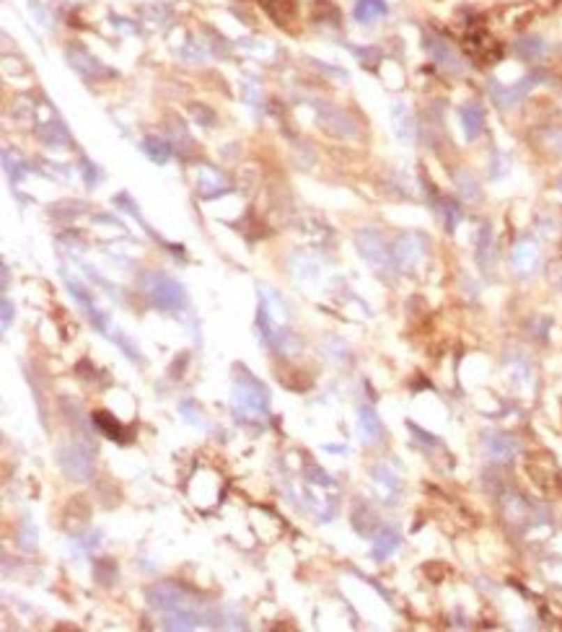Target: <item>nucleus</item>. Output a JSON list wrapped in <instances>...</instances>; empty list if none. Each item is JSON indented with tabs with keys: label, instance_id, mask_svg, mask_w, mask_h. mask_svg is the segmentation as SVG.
<instances>
[{
	"label": "nucleus",
	"instance_id": "obj_20",
	"mask_svg": "<svg viewBox=\"0 0 562 632\" xmlns=\"http://www.w3.org/2000/svg\"><path fill=\"white\" fill-rule=\"evenodd\" d=\"M371 475H373V482H376V485L383 490V495H386L391 503H394V500H397V495H399V490H402V482H399V477L394 475V472H391L386 464H376ZM386 498H383V500H386Z\"/></svg>",
	"mask_w": 562,
	"mask_h": 632
},
{
	"label": "nucleus",
	"instance_id": "obj_11",
	"mask_svg": "<svg viewBox=\"0 0 562 632\" xmlns=\"http://www.w3.org/2000/svg\"><path fill=\"white\" fill-rule=\"evenodd\" d=\"M148 601L161 609V612H179V609H190V601L184 591L174 586V583H155V586L148 588Z\"/></svg>",
	"mask_w": 562,
	"mask_h": 632
},
{
	"label": "nucleus",
	"instance_id": "obj_38",
	"mask_svg": "<svg viewBox=\"0 0 562 632\" xmlns=\"http://www.w3.org/2000/svg\"><path fill=\"white\" fill-rule=\"evenodd\" d=\"M181 57H184L187 63H202V60H205V52H202V47L190 45V47H184V49H181Z\"/></svg>",
	"mask_w": 562,
	"mask_h": 632
},
{
	"label": "nucleus",
	"instance_id": "obj_8",
	"mask_svg": "<svg viewBox=\"0 0 562 632\" xmlns=\"http://www.w3.org/2000/svg\"><path fill=\"white\" fill-rule=\"evenodd\" d=\"M425 49H427V55L433 57V63L438 65L441 70H446L448 75H462L464 70H466V63L462 60V55H459L446 39L435 37V34H427Z\"/></svg>",
	"mask_w": 562,
	"mask_h": 632
},
{
	"label": "nucleus",
	"instance_id": "obj_5",
	"mask_svg": "<svg viewBox=\"0 0 562 632\" xmlns=\"http://www.w3.org/2000/svg\"><path fill=\"white\" fill-rule=\"evenodd\" d=\"M355 247L360 252V257L368 262V265L376 270V272H383L391 262V252L386 249V241L376 229H360L355 233Z\"/></svg>",
	"mask_w": 562,
	"mask_h": 632
},
{
	"label": "nucleus",
	"instance_id": "obj_32",
	"mask_svg": "<svg viewBox=\"0 0 562 632\" xmlns=\"http://www.w3.org/2000/svg\"><path fill=\"white\" fill-rule=\"evenodd\" d=\"M16 544H18V550H24V552H34L36 550V529L29 521L21 523Z\"/></svg>",
	"mask_w": 562,
	"mask_h": 632
},
{
	"label": "nucleus",
	"instance_id": "obj_35",
	"mask_svg": "<svg viewBox=\"0 0 562 632\" xmlns=\"http://www.w3.org/2000/svg\"><path fill=\"white\" fill-rule=\"evenodd\" d=\"M544 146H549V151L560 153L562 156V130L554 128V130H547L544 132Z\"/></svg>",
	"mask_w": 562,
	"mask_h": 632
},
{
	"label": "nucleus",
	"instance_id": "obj_16",
	"mask_svg": "<svg viewBox=\"0 0 562 632\" xmlns=\"http://www.w3.org/2000/svg\"><path fill=\"white\" fill-rule=\"evenodd\" d=\"M459 117H462V128H464V138L477 140L485 130V109H482L480 101H466L462 109H459Z\"/></svg>",
	"mask_w": 562,
	"mask_h": 632
},
{
	"label": "nucleus",
	"instance_id": "obj_34",
	"mask_svg": "<svg viewBox=\"0 0 562 632\" xmlns=\"http://www.w3.org/2000/svg\"><path fill=\"white\" fill-rule=\"evenodd\" d=\"M508 171H510V158L503 156V153H498V151H495V156H492V164H489V176H492V179H500V176H506Z\"/></svg>",
	"mask_w": 562,
	"mask_h": 632
},
{
	"label": "nucleus",
	"instance_id": "obj_28",
	"mask_svg": "<svg viewBox=\"0 0 562 632\" xmlns=\"http://www.w3.org/2000/svg\"><path fill=\"white\" fill-rule=\"evenodd\" d=\"M166 630H195L199 627V617L190 609H179V612H169L166 614V622H163Z\"/></svg>",
	"mask_w": 562,
	"mask_h": 632
},
{
	"label": "nucleus",
	"instance_id": "obj_9",
	"mask_svg": "<svg viewBox=\"0 0 562 632\" xmlns=\"http://www.w3.org/2000/svg\"><path fill=\"white\" fill-rule=\"evenodd\" d=\"M482 449H485V456L489 458V461H498V464H506V461H510V458L516 456L518 449H521V443H518L516 436H510V433H485L482 436Z\"/></svg>",
	"mask_w": 562,
	"mask_h": 632
},
{
	"label": "nucleus",
	"instance_id": "obj_2",
	"mask_svg": "<svg viewBox=\"0 0 562 632\" xmlns=\"http://www.w3.org/2000/svg\"><path fill=\"white\" fill-rule=\"evenodd\" d=\"M143 291L148 293V298L153 301V306H158L161 311H181L187 306V293L181 288L179 280H174L169 275L161 272H148L143 277Z\"/></svg>",
	"mask_w": 562,
	"mask_h": 632
},
{
	"label": "nucleus",
	"instance_id": "obj_15",
	"mask_svg": "<svg viewBox=\"0 0 562 632\" xmlns=\"http://www.w3.org/2000/svg\"><path fill=\"white\" fill-rule=\"evenodd\" d=\"M63 280L68 283V288H70V295H73V298H75V301L81 303L83 311L89 314L91 324H93V327H96V330H99L101 334H107V337H109V321H107V316H104V314H101L99 309L93 306V301H91V293H89V291H86V288H83L81 283H73L70 277H68V272H63Z\"/></svg>",
	"mask_w": 562,
	"mask_h": 632
},
{
	"label": "nucleus",
	"instance_id": "obj_27",
	"mask_svg": "<svg viewBox=\"0 0 562 632\" xmlns=\"http://www.w3.org/2000/svg\"><path fill=\"white\" fill-rule=\"evenodd\" d=\"M474 247H477V262H480L485 270L489 267V254H492V226L489 223H482L480 231H477V238H474Z\"/></svg>",
	"mask_w": 562,
	"mask_h": 632
},
{
	"label": "nucleus",
	"instance_id": "obj_22",
	"mask_svg": "<svg viewBox=\"0 0 562 632\" xmlns=\"http://www.w3.org/2000/svg\"><path fill=\"white\" fill-rule=\"evenodd\" d=\"M223 190H226L223 176L218 174V171H213L210 166H202L197 171V192L202 194V197H215V194H220Z\"/></svg>",
	"mask_w": 562,
	"mask_h": 632
},
{
	"label": "nucleus",
	"instance_id": "obj_26",
	"mask_svg": "<svg viewBox=\"0 0 562 632\" xmlns=\"http://www.w3.org/2000/svg\"><path fill=\"white\" fill-rule=\"evenodd\" d=\"M262 8L272 16L275 24H288L296 16V3L293 0H259Z\"/></svg>",
	"mask_w": 562,
	"mask_h": 632
},
{
	"label": "nucleus",
	"instance_id": "obj_3",
	"mask_svg": "<svg viewBox=\"0 0 562 632\" xmlns=\"http://www.w3.org/2000/svg\"><path fill=\"white\" fill-rule=\"evenodd\" d=\"M57 467L63 469L70 479H89L93 475V456L83 443H65L57 449Z\"/></svg>",
	"mask_w": 562,
	"mask_h": 632
},
{
	"label": "nucleus",
	"instance_id": "obj_19",
	"mask_svg": "<svg viewBox=\"0 0 562 632\" xmlns=\"http://www.w3.org/2000/svg\"><path fill=\"white\" fill-rule=\"evenodd\" d=\"M508 378H510V384L518 386V389H524V386L531 384V363H529L518 350L508 355Z\"/></svg>",
	"mask_w": 562,
	"mask_h": 632
},
{
	"label": "nucleus",
	"instance_id": "obj_41",
	"mask_svg": "<svg viewBox=\"0 0 562 632\" xmlns=\"http://www.w3.org/2000/svg\"><path fill=\"white\" fill-rule=\"evenodd\" d=\"M10 316H13V303L8 298H3V330L10 327Z\"/></svg>",
	"mask_w": 562,
	"mask_h": 632
},
{
	"label": "nucleus",
	"instance_id": "obj_18",
	"mask_svg": "<svg viewBox=\"0 0 562 632\" xmlns=\"http://www.w3.org/2000/svg\"><path fill=\"white\" fill-rule=\"evenodd\" d=\"M389 13L386 0H358L353 8V16L358 24H376L379 19H383Z\"/></svg>",
	"mask_w": 562,
	"mask_h": 632
},
{
	"label": "nucleus",
	"instance_id": "obj_31",
	"mask_svg": "<svg viewBox=\"0 0 562 632\" xmlns=\"http://www.w3.org/2000/svg\"><path fill=\"white\" fill-rule=\"evenodd\" d=\"M179 415H181V420L190 422V425H205L202 410H199V407L192 402V399H181V402H179Z\"/></svg>",
	"mask_w": 562,
	"mask_h": 632
},
{
	"label": "nucleus",
	"instance_id": "obj_37",
	"mask_svg": "<svg viewBox=\"0 0 562 632\" xmlns=\"http://www.w3.org/2000/svg\"><path fill=\"white\" fill-rule=\"evenodd\" d=\"M29 10H31V16H36V21H39L42 26H50V10H47L39 0H31V3H29Z\"/></svg>",
	"mask_w": 562,
	"mask_h": 632
},
{
	"label": "nucleus",
	"instance_id": "obj_40",
	"mask_svg": "<svg viewBox=\"0 0 562 632\" xmlns=\"http://www.w3.org/2000/svg\"><path fill=\"white\" fill-rule=\"evenodd\" d=\"M306 475H311L308 479H311V482H317V485H332V479H329V475H326V472H321L319 467H308V469H306Z\"/></svg>",
	"mask_w": 562,
	"mask_h": 632
},
{
	"label": "nucleus",
	"instance_id": "obj_30",
	"mask_svg": "<svg viewBox=\"0 0 562 632\" xmlns=\"http://www.w3.org/2000/svg\"><path fill=\"white\" fill-rule=\"evenodd\" d=\"M93 576H96V580H99L101 586H109L114 578H117V562L109 557H101L96 560V565H93Z\"/></svg>",
	"mask_w": 562,
	"mask_h": 632
},
{
	"label": "nucleus",
	"instance_id": "obj_6",
	"mask_svg": "<svg viewBox=\"0 0 562 632\" xmlns=\"http://www.w3.org/2000/svg\"><path fill=\"white\" fill-rule=\"evenodd\" d=\"M536 83H539V75L536 73L524 75L521 81L510 83V86H503V83L492 81L489 83V96H492V101H495L498 109H510V107H516L518 101L526 99V93L531 91Z\"/></svg>",
	"mask_w": 562,
	"mask_h": 632
},
{
	"label": "nucleus",
	"instance_id": "obj_24",
	"mask_svg": "<svg viewBox=\"0 0 562 632\" xmlns=\"http://www.w3.org/2000/svg\"><path fill=\"white\" fill-rule=\"evenodd\" d=\"M516 55L521 57V60H529V63H534V60H542L544 55H547V42L539 37H524L516 42Z\"/></svg>",
	"mask_w": 562,
	"mask_h": 632
},
{
	"label": "nucleus",
	"instance_id": "obj_23",
	"mask_svg": "<svg viewBox=\"0 0 562 632\" xmlns=\"http://www.w3.org/2000/svg\"><path fill=\"white\" fill-rule=\"evenodd\" d=\"M140 151L158 166H163L169 158H172V146H169L166 140L155 138V135H148V138L140 140Z\"/></svg>",
	"mask_w": 562,
	"mask_h": 632
},
{
	"label": "nucleus",
	"instance_id": "obj_25",
	"mask_svg": "<svg viewBox=\"0 0 562 632\" xmlns=\"http://www.w3.org/2000/svg\"><path fill=\"white\" fill-rule=\"evenodd\" d=\"M456 187H459V194H462L466 202H480L482 200L480 182H477V176L471 174V171H466V169L456 171Z\"/></svg>",
	"mask_w": 562,
	"mask_h": 632
},
{
	"label": "nucleus",
	"instance_id": "obj_1",
	"mask_svg": "<svg viewBox=\"0 0 562 632\" xmlns=\"http://www.w3.org/2000/svg\"><path fill=\"white\" fill-rule=\"evenodd\" d=\"M231 410L236 417L244 420H264L270 415V392L262 381H257L246 368L236 378L234 389H231Z\"/></svg>",
	"mask_w": 562,
	"mask_h": 632
},
{
	"label": "nucleus",
	"instance_id": "obj_29",
	"mask_svg": "<svg viewBox=\"0 0 562 632\" xmlns=\"http://www.w3.org/2000/svg\"><path fill=\"white\" fill-rule=\"evenodd\" d=\"M39 140L45 143L47 148L54 146H68V130L63 128V122H47L39 128Z\"/></svg>",
	"mask_w": 562,
	"mask_h": 632
},
{
	"label": "nucleus",
	"instance_id": "obj_17",
	"mask_svg": "<svg viewBox=\"0 0 562 632\" xmlns=\"http://www.w3.org/2000/svg\"><path fill=\"white\" fill-rule=\"evenodd\" d=\"M399 544H402V534H399L397 529H391V526H383V529H379V534L373 537L371 557L379 560V562L391 557V555L399 550Z\"/></svg>",
	"mask_w": 562,
	"mask_h": 632
},
{
	"label": "nucleus",
	"instance_id": "obj_39",
	"mask_svg": "<svg viewBox=\"0 0 562 632\" xmlns=\"http://www.w3.org/2000/svg\"><path fill=\"white\" fill-rule=\"evenodd\" d=\"M192 114H195L199 122H205V128H213V125H215V114L210 109H205L202 104H199V107H192Z\"/></svg>",
	"mask_w": 562,
	"mask_h": 632
},
{
	"label": "nucleus",
	"instance_id": "obj_33",
	"mask_svg": "<svg viewBox=\"0 0 562 632\" xmlns=\"http://www.w3.org/2000/svg\"><path fill=\"white\" fill-rule=\"evenodd\" d=\"M441 210H443L446 231H448V233H453V231H456V226L462 223V208H459V205H456L453 200H443V208H441Z\"/></svg>",
	"mask_w": 562,
	"mask_h": 632
},
{
	"label": "nucleus",
	"instance_id": "obj_14",
	"mask_svg": "<svg viewBox=\"0 0 562 632\" xmlns=\"http://www.w3.org/2000/svg\"><path fill=\"white\" fill-rule=\"evenodd\" d=\"M358 436L363 446H379L383 440V425L371 404H363L358 410Z\"/></svg>",
	"mask_w": 562,
	"mask_h": 632
},
{
	"label": "nucleus",
	"instance_id": "obj_13",
	"mask_svg": "<svg viewBox=\"0 0 562 632\" xmlns=\"http://www.w3.org/2000/svg\"><path fill=\"white\" fill-rule=\"evenodd\" d=\"M68 63H70L73 70H78V73L83 75V78H109V75H114L109 68H104V63H99L96 57H91L86 49H81V47H68Z\"/></svg>",
	"mask_w": 562,
	"mask_h": 632
},
{
	"label": "nucleus",
	"instance_id": "obj_7",
	"mask_svg": "<svg viewBox=\"0 0 562 632\" xmlns=\"http://www.w3.org/2000/svg\"><path fill=\"white\" fill-rule=\"evenodd\" d=\"M539 262H542V249L536 244V238L524 236L518 238L513 244V252H510V267L518 277H531L539 270Z\"/></svg>",
	"mask_w": 562,
	"mask_h": 632
},
{
	"label": "nucleus",
	"instance_id": "obj_4",
	"mask_svg": "<svg viewBox=\"0 0 562 632\" xmlns=\"http://www.w3.org/2000/svg\"><path fill=\"white\" fill-rule=\"evenodd\" d=\"M425 236L423 233H402L391 247V262L402 272H412L425 259Z\"/></svg>",
	"mask_w": 562,
	"mask_h": 632
},
{
	"label": "nucleus",
	"instance_id": "obj_21",
	"mask_svg": "<svg viewBox=\"0 0 562 632\" xmlns=\"http://www.w3.org/2000/svg\"><path fill=\"white\" fill-rule=\"evenodd\" d=\"M91 420H93V428H96L101 436H107L109 440H125L122 438L125 431H122L119 420L112 413H107V410H96V413L91 415Z\"/></svg>",
	"mask_w": 562,
	"mask_h": 632
},
{
	"label": "nucleus",
	"instance_id": "obj_10",
	"mask_svg": "<svg viewBox=\"0 0 562 632\" xmlns=\"http://www.w3.org/2000/svg\"><path fill=\"white\" fill-rule=\"evenodd\" d=\"M389 117H391V130L402 146H415L417 140V125H415V117L404 101H391L389 107Z\"/></svg>",
	"mask_w": 562,
	"mask_h": 632
},
{
	"label": "nucleus",
	"instance_id": "obj_12",
	"mask_svg": "<svg viewBox=\"0 0 562 632\" xmlns=\"http://www.w3.org/2000/svg\"><path fill=\"white\" fill-rule=\"evenodd\" d=\"M319 125H321V130L332 132L337 138H353L355 135L353 119L347 117L342 109L332 107V104H324V107L319 104Z\"/></svg>",
	"mask_w": 562,
	"mask_h": 632
},
{
	"label": "nucleus",
	"instance_id": "obj_36",
	"mask_svg": "<svg viewBox=\"0 0 562 632\" xmlns=\"http://www.w3.org/2000/svg\"><path fill=\"white\" fill-rule=\"evenodd\" d=\"M81 171L83 176H86V187H96V179H99V171H96V166L91 164L89 158H81Z\"/></svg>",
	"mask_w": 562,
	"mask_h": 632
}]
</instances>
